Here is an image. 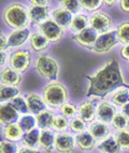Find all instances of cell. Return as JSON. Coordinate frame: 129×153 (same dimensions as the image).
I'll use <instances>...</instances> for the list:
<instances>
[{"label":"cell","instance_id":"6da1fadb","mask_svg":"<svg viewBox=\"0 0 129 153\" xmlns=\"http://www.w3.org/2000/svg\"><path fill=\"white\" fill-rule=\"evenodd\" d=\"M86 79L89 82L86 90V96L103 97L119 86L129 88L123 78L117 59H111L93 76H86Z\"/></svg>","mask_w":129,"mask_h":153},{"label":"cell","instance_id":"7a4b0ae2","mask_svg":"<svg viewBox=\"0 0 129 153\" xmlns=\"http://www.w3.org/2000/svg\"><path fill=\"white\" fill-rule=\"evenodd\" d=\"M3 21L14 30L27 28L30 23L28 9L19 3H11L3 10Z\"/></svg>","mask_w":129,"mask_h":153},{"label":"cell","instance_id":"3957f363","mask_svg":"<svg viewBox=\"0 0 129 153\" xmlns=\"http://www.w3.org/2000/svg\"><path fill=\"white\" fill-rule=\"evenodd\" d=\"M42 97L49 107L60 108L63 104L68 102L69 92L65 84L58 81H53L43 88Z\"/></svg>","mask_w":129,"mask_h":153},{"label":"cell","instance_id":"277c9868","mask_svg":"<svg viewBox=\"0 0 129 153\" xmlns=\"http://www.w3.org/2000/svg\"><path fill=\"white\" fill-rule=\"evenodd\" d=\"M33 68L41 78L49 81H56L60 74V66L58 62L49 54L38 55Z\"/></svg>","mask_w":129,"mask_h":153},{"label":"cell","instance_id":"5b68a950","mask_svg":"<svg viewBox=\"0 0 129 153\" xmlns=\"http://www.w3.org/2000/svg\"><path fill=\"white\" fill-rule=\"evenodd\" d=\"M39 29H40V33L52 43L60 42L65 37V31H66V29L60 27L52 19H49L43 24L40 25Z\"/></svg>","mask_w":129,"mask_h":153},{"label":"cell","instance_id":"8992f818","mask_svg":"<svg viewBox=\"0 0 129 153\" xmlns=\"http://www.w3.org/2000/svg\"><path fill=\"white\" fill-rule=\"evenodd\" d=\"M117 43L118 39L116 36V30H110L108 33L98 36L96 43L91 51L97 54H105V53L110 52Z\"/></svg>","mask_w":129,"mask_h":153},{"label":"cell","instance_id":"52a82bcc","mask_svg":"<svg viewBox=\"0 0 129 153\" xmlns=\"http://www.w3.org/2000/svg\"><path fill=\"white\" fill-rule=\"evenodd\" d=\"M10 67L15 71L23 74L29 69L31 65V54L28 50H17L13 52L9 60Z\"/></svg>","mask_w":129,"mask_h":153},{"label":"cell","instance_id":"ba28073f","mask_svg":"<svg viewBox=\"0 0 129 153\" xmlns=\"http://www.w3.org/2000/svg\"><path fill=\"white\" fill-rule=\"evenodd\" d=\"M89 24L94 30H96L99 35H101V33H108L111 29L113 25V19L107 12L97 11L91 15Z\"/></svg>","mask_w":129,"mask_h":153},{"label":"cell","instance_id":"9c48e42d","mask_svg":"<svg viewBox=\"0 0 129 153\" xmlns=\"http://www.w3.org/2000/svg\"><path fill=\"white\" fill-rule=\"evenodd\" d=\"M77 147L75 137L65 133H57L55 135V150L57 153H73Z\"/></svg>","mask_w":129,"mask_h":153},{"label":"cell","instance_id":"30bf717a","mask_svg":"<svg viewBox=\"0 0 129 153\" xmlns=\"http://www.w3.org/2000/svg\"><path fill=\"white\" fill-rule=\"evenodd\" d=\"M98 36L99 33L89 26V27H87L86 29L81 31V33H75L72 37V40L77 44H79L80 47L84 48V49L93 50Z\"/></svg>","mask_w":129,"mask_h":153},{"label":"cell","instance_id":"8fae6325","mask_svg":"<svg viewBox=\"0 0 129 153\" xmlns=\"http://www.w3.org/2000/svg\"><path fill=\"white\" fill-rule=\"evenodd\" d=\"M97 98L93 99H87V100H84L83 102H81L79 105V118L82 119L85 123H91L94 122L95 118H96V113H97Z\"/></svg>","mask_w":129,"mask_h":153},{"label":"cell","instance_id":"7c38bea8","mask_svg":"<svg viewBox=\"0 0 129 153\" xmlns=\"http://www.w3.org/2000/svg\"><path fill=\"white\" fill-rule=\"evenodd\" d=\"M18 111H17L11 102H3L0 107V122L1 125H9L16 123L18 120Z\"/></svg>","mask_w":129,"mask_h":153},{"label":"cell","instance_id":"4fadbf2b","mask_svg":"<svg viewBox=\"0 0 129 153\" xmlns=\"http://www.w3.org/2000/svg\"><path fill=\"white\" fill-rule=\"evenodd\" d=\"M115 114H116L115 107H114V105L109 102V101H101L97 106L96 118L100 122H103V123H107V124L111 123Z\"/></svg>","mask_w":129,"mask_h":153},{"label":"cell","instance_id":"5bb4252c","mask_svg":"<svg viewBox=\"0 0 129 153\" xmlns=\"http://www.w3.org/2000/svg\"><path fill=\"white\" fill-rule=\"evenodd\" d=\"M28 14H29L30 22L40 26L49 19V15L51 14V12H49V7H38L31 4L28 8Z\"/></svg>","mask_w":129,"mask_h":153},{"label":"cell","instance_id":"9a60e30c","mask_svg":"<svg viewBox=\"0 0 129 153\" xmlns=\"http://www.w3.org/2000/svg\"><path fill=\"white\" fill-rule=\"evenodd\" d=\"M26 100H27L29 112L35 115L45 111L47 108V105H46V102L44 101L43 97H41V96L36 93L28 94V95L26 96Z\"/></svg>","mask_w":129,"mask_h":153},{"label":"cell","instance_id":"2e32d148","mask_svg":"<svg viewBox=\"0 0 129 153\" xmlns=\"http://www.w3.org/2000/svg\"><path fill=\"white\" fill-rule=\"evenodd\" d=\"M55 135L52 129H42L39 140V148L45 153H52L55 150Z\"/></svg>","mask_w":129,"mask_h":153},{"label":"cell","instance_id":"e0dca14e","mask_svg":"<svg viewBox=\"0 0 129 153\" xmlns=\"http://www.w3.org/2000/svg\"><path fill=\"white\" fill-rule=\"evenodd\" d=\"M75 142H77V147L81 151H91L94 148L96 147L97 140L93 137V135L88 131H83L80 134H77L75 136Z\"/></svg>","mask_w":129,"mask_h":153},{"label":"cell","instance_id":"ac0fdd59","mask_svg":"<svg viewBox=\"0 0 129 153\" xmlns=\"http://www.w3.org/2000/svg\"><path fill=\"white\" fill-rule=\"evenodd\" d=\"M88 131L93 135L97 141H101L110 136V127L107 123L100 121H94L88 126Z\"/></svg>","mask_w":129,"mask_h":153},{"label":"cell","instance_id":"d6986e66","mask_svg":"<svg viewBox=\"0 0 129 153\" xmlns=\"http://www.w3.org/2000/svg\"><path fill=\"white\" fill-rule=\"evenodd\" d=\"M1 82L3 85H8V86H15L19 85L22 83V74L12 69L11 67H6L4 69L1 70Z\"/></svg>","mask_w":129,"mask_h":153},{"label":"cell","instance_id":"ffe728a7","mask_svg":"<svg viewBox=\"0 0 129 153\" xmlns=\"http://www.w3.org/2000/svg\"><path fill=\"white\" fill-rule=\"evenodd\" d=\"M51 16L54 22L57 23L60 27H63V29H67V28H70V25L72 22V14L70 12L66 11L65 9L63 8H58L53 10L51 12Z\"/></svg>","mask_w":129,"mask_h":153},{"label":"cell","instance_id":"44dd1931","mask_svg":"<svg viewBox=\"0 0 129 153\" xmlns=\"http://www.w3.org/2000/svg\"><path fill=\"white\" fill-rule=\"evenodd\" d=\"M25 135V131L21 127L18 123H12L9 125L4 126L3 128V137L8 141L17 142L23 139Z\"/></svg>","mask_w":129,"mask_h":153},{"label":"cell","instance_id":"7402d4cb","mask_svg":"<svg viewBox=\"0 0 129 153\" xmlns=\"http://www.w3.org/2000/svg\"><path fill=\"white\" fill-rule=\"evenodd\" d=\"M97 149L101 153H123V149L118 145L114 136H109L105 139L99 141Z\"/></svg>","mask_w":129,"mask_h":153},{"label":"cell","instance_id":"603a6c76","mask_svg":"<svg viewBox=\"0 0 129 153\" xmlns=\"http://www.w3.org/2000/svg\"><path fill=\"white\" fill-rule=\"evenodd\" d=\"M28 37H29V29H28V28L13 30L8 37L9 47L10 48L22 47L23 44L26 42Z\"/></svg>","mask_w":129,"mask_h":153},{"label":"cell","instance_id":"cb8c5ba5","mask_svg":"<svg viewBox=\"0 0 129 153\" xmlns=\"http://www.w3.org/2000/svg\"><path fill=\"white\" fill-rule=\"evenodd\" d=\"M55 119V114L51 110H45V111L39 113L36 115L37 120V127L42 129H52L53 122Z\"/></svg>","mask_w":129,"mask_h":153},{"label":"cell","instance_id":"d4e9b609","mask_svg":"<svg viewBox=\"0 0 129 153\" xmlns=\"http://www.w3.org/2000/svg\"><path fill=\"white\" fill-rule=\"evenodd\" d=\"M40 134H41V129L36 127V128L31 129V131L25 133L23 137L22 142L24 147L31 148V149H36L39 147V140H40Z\"/></svg>","mask_w":129,"mask_h":153},{"label":"cell","instance_id":"484cf974","mask_svg":"<svg viewBox=\"0 0 129 153\" xmlns=\"http://www.w3.org/2000/svg\"><path fill=\"white\" fill-rule=\"evenodd\" d=\"M49 41L41 33H32L30 36V47L35 52H42L49 47Z\"/></svg>","mask_w":129,"mask_h":153},{"label":"cell","instance_id":"4316f807","mask_svg":"<svg viewBox=\"0 0 129 153\" xmlns=\"http://www.w3.org/2000/svg\"><path fill=\"white\" fill-rule=\"evenodd\" d=\"M89 24V19L86 15L84 14H77L72 19L71 25H70V29L75 33H79L81 31H83L84 29H86Z\"/></svg>","mask_w":129,"mask_h":153},{"label":"cell","instance_id":"83f0119b","mask_svg":"<svg viewBox=\"0 0 129 153\" xmlns=\"http://www.w3.org/2000/svg\"><path fill=\"white\" fill-rule=\"evenodd\" d=\"M111 124L116 131L129 129V118L124 114L123 112H116V114L114 115Z\"/></svg>","mask_w":129,"mask_h":153},{"label":"cell","instance_id":"f1b7e54d","mask_svg":"<svg viewBox=\"0 0 129 153\" xmlns=\"http://www.w3.org/2000/svg\"><path fill=\"white\" fill-rule=\"evenodd\" d=\"M19 94V90L15 86H8V85L1 84L0 86V100L1 102H6L8 100H12L17 97Z\"/></svg>","mask_w":129,"mask_h":153},{"label":"cell","instance_id":"f546056e","mask_svg":"<svg viewBox=\"0 0 129 153\" xmlns=\"http://www.w3.org/2000/svg\"><path fill=\"white\" fill-rule=\"evenodd\" d=\"M115 30L118 42L124 45L129 44V21H123Z\"/></svg>","mask_w":129,"mask_h":153},{"label":"cell","instance_id":"4dcf8cb0","mask_svg":"<svg viewBox=\"0 0 129 153\" xmlns=\"http://www.w3.org/2000/svg\"><path fill=\"white\" fill-rule=\"evenodd\" d=\"M111 102L114 106L123 107L129 102V91L128 90H118L111 96Z\"/></svg>","mask_w":129,"mask_h":153},{"label":"cell","instance_id":"1f68e13d","mask_svg":"<svg viewBox=\"0 0 129 153\" xmlns=\"http://www.w3.org/2000/svg\"><path fill=\"white\" fill-rule=\"evenodd\" d=\"M18 124L23 128L25 133L31 131L37 127V120L36 115L32 114H24L18 119Z\"/></svg>","mask_w":129,"mask_h":153},{"label":"cell","instance_id":"d6a6232c","mask_svg":"<svg viewBox=\"0 0 129 153\" xmlns=\"http://www.w3.org/2000/svg\"><path fill=\"white\" fill-rule=\"evenodd\" d=\"M69 123L70 121H68V119L63 115H55V119H54V122H53L52 129L53 131H56L57 133H65L67 129L69 128Z\"/></svg>","mask_w":129,"mask_h":153},{"label":"cell","instance_id":"836d02e7","mask_svg":"<svg viewBox=\"0 0 129 153\" xmlns=\"http://www.w3.org/2000/svg\"><path fill=\"white\" fill-rule=\"evenodd\" d=\"M123 150H129V129L117 131L113 135Z\"/></svg>","mask_w":129,"mask_h":153},{"label":"cell","instance_id":"e575fe53","mask_svg":"<svg viewBox=\"0 0 129 153\" xmlns=\"http://www.w3.org/2000/svg\"><path fill=\"white\" fill-rule=\"evenodd\" d=\"M59 111H60V114L63 115V117H66L67 119L68 118L73 119L75 117V114L79 112V108L73 102H66V104H63L59 108Z\"/></svg>","mask_w":129,"mask_h":153},{"label":"cell","instance_id":"d590c367","mask_svg":"<svg viewBox=\"0 0 129 153\" xmlns=\"http://www.w3.org/2000/svg\"><path fill=\"white\" fill-rule=\"evenodd\" d=\"M11 104L14 106V108L18 111V113H22V114H27L29 112L28 109V105L26 98H24L23 96H17L15 98H13L11 100Z\"/></svg>","mask_w":129,"mask_h":153},{"label":"cell","instance_id":"8d00e7d4","mask_svg":"<svg viewBox=\"0 0 129 153\" xmlns=\"http://www.w3.org/2000/svg\"><path fill=\"white\" fill-rule=\"evenodd\" d=\"M81 8L87 12H97L100 9L103 1L101 0H81Z\"/></svg>","mask_w":129,"mask_h":153},{"label":"cell","instance_id":"74e56055","mask_svg":"<svg viewBox=\"0 0 129 153\" xmlns=\"http://www.w3.org/2000/svg\"><path fill=\"white\" fill-rule=\"evenodd\" d=\"M86 123L82 119L80 118H73L70 120V123H69V128L72 133H75V134H80L83 131H86Z\"/></svg>","mask_w":129,"mask_h":153},{"label":"cell","instance_id":"f35d334b","mask_svg":"<svg viewBox=\"0 0 129 153\" xmlns=\"http://www.w3.org/2000/svg\"><path fill=\"white\" fill-rule=\"evenodd\" d=\"M60 4L61 8L65 9L66 11L70 12L71 14L79 12L81 8L80 1H77V0H63V1H60Z\"/></svg>","mask_w":129,"mask_h":153},{"label":"cell","instance_id":"ab89813d","mask_svg":"<svg viewBox=\"0 0 129 153\" xmlns=\"http://www.w3.org/2000/svg\"><path fill=\"white\" fill-rule=\"evenodd\" d=\"M18 149L15 142L2 140L0 142V153H17Z\"/></svg>","mask_w":129,"mask_h":153},{"label":"cell","instance_id":"60d3db41","mask_svg":"<svg viewBox=\"0 0 129 153\" xmlns=\"http://www.w3.org/2000/svg\"><path fill=\"white\" fill-rule=\"evenodd\" d=\"M121 11L125 14H129V0H122L118 2Z\"/></svg>","mask_w":129,"mask_h":153},{"label":"cell","instance_id":"b9f144b4","mask_svg":"<svg viewBox=\"0 0 129 153\" xmlns=\"http://www.w3.org/2000/svg\"><path fill=\"white\" fill-rule=\"evenodd\" d=\"M0 39H1V40H0V42H1V51L4 52V51L9 48V40L3 33L0 35Z\"/></svg>","mask_w":129,"mask_h":153},{"label":"cell","instance_id":"7bdbcfd3","mask_svg":"<svg viewBox=\"0 0 129 153\" xmlns=\"http://www.w3.org/2000/svg\"><path fill=\"white\" fill-rule=\"evenodd\" d=\"M32 6H38V7H49V1L47 0H32L30 1Z\"/></svg>","mask_w":129,"mask_h":153},{"label":"cell","instance_id":"ee69618b","mask_svg":"<svg viewBox=\"0 0 129 153\" xmlns=\"http://www.w3.org/2000/svg\"><path fill=\"white\" fill-rule=\"evenodd\" d=\"M121 55L123 58H126V59L129 60V44L127 45H124L121 49Z\"/></svg>","mask_w":129,"mask_h":153},{"label":"cell","instance_id":"f6af8a7d","mask_svg":"<svg viewBox=\"0 0 129 153\" xmlns=\"http://www.w3.org/2000/svg\"><path fill=\"white\" fill-rule=\"evenodd\" d=\"M17 153H40L39 151H37L36 149H31V148L28 147H23L21 149H18V152Z\"/></svg>","mask_w":129,"mask_h":153},{"label":"cell","instance_id":"bcb514c9","mask_svg":"<svg viewBox=\"0 0 129 153\" xmlns=\"http://www.w3.org/2000/svg\"><path fill=\"white\" fill-rule=\"evenodd\" d=\"M103 3H105L107 7H109V8H112V7H114L116 4V1L115 0H105Z\"/></svg>","mask_w":129,"mask_h":153},{"label":"cell","instance_id":"7dc6e473","mask_svg":"<svg viewBox=\"0 0 129 153\" xmlns=\"http://www.w3.org/2000/svg\"><path fill=\"white\" fill-rule=\"evenodd\" d=\"M122 112H123L124 114L127 115V117L129 118V102L125 105V106L122 107Z\"/></svg>","mask_w":129,"mask_h":153},{"label":"cell","instance_id":"c3c4849f","mask_svg":"<svg viewBox=\"0 0 129 153\" xmlns=\"http://www.w3.org/2000/svg\"><path fill=\"white\" fill-rule=\"evenodd\" d=\"M0 56H1V62H0V64H1V66H3V65H4V63H6V60H7L6 52L1 51V54H0Z\"/></svg>","mask_w":129,"mask_h":153},{"label":"cell","instance_id":"681fc988","mask_svg":"<svg viewBox=\"0 0 129 153\" xmlns=\"http://www.w3.org/2000/svg\"><path fill=\"white\" fill-rule=\"evenodd\" d=\"M127 69H128V71H129V60H128V63H127Z\"/></svg>","mask_w":129,"mask_h":153}]
</instances>
